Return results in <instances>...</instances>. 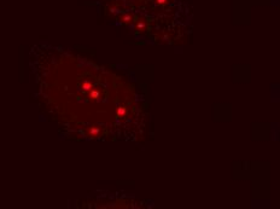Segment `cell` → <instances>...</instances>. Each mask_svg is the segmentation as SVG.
Instances as JSON below:
<instances>
[{
    "instance_id": "7",
    "label": "cell",
    "mask_w": 280,
    "mask_h": 209,
    "mask_svg": "<svg viewBox=\"0 0 280 209\" xmlns=\"http://www.w3.org/2000/svg\"><path fill=\"white\" fill-rule=\"evenodd\" d=\"M167 1H168V0H156V3L159 4V5H163V4H166Z\"/></svg>"
},
{
    "instance_id": "5",
    "label": "cell",
    "mask_w": 280,
    "mask_h": 209,
    "mask_svg": "<svg viewBox=\"0 0 280 209\" xmlns=\"http://www.w3.org/2000/svg\"><path fill=\"white\" fill-rule=\"evenodd\" d=\"M89 134L91 135H98L99 134V128L98 127H92V128L89 129Z\"/></svg>"
},
{
    "instance_id": "2",
    "label": "cell",
    "mask_w": 280,
    "mask_h": 209,
    "mask_svg": "<svg viewBox=\"0 0 280 209\" xmlns=\"http://www.w3.org/2000/svg\"><path fill=\"white\" fill-rule=\"evenodd\" d=\"M120 20H121L122 23H131L133 21V15L132 13H123L120 17Z\"/></svg>"
},
{
    "instance_id": "1",
    "label": "cell",
    "mask_w": 280,
    "mask_h": 209,
    "mask_svg": "<svg viewBox=\"0 0 280 209\" xmlns=\"http://www.w3.org/2000/svg\"><path fill=\"white\" fill-rule=\"evenodd\" d=\"M146 27H147V23H146V21H144V20H139L137 22V24H135V28H137L138 32L146 30Z\"/></svg>"
},
{
    "instance_id": "4",
    "label": "cell",
    "mask_w": 280,
    "mask_h": 209,
    "mask_svg": "<svg viewBox=\"0 0 280 209\" xmlns=\"http://www.w3.org/2000/svg\"><path fill=\"white\" fill-rule=\"evenodd\" d=\"M99 96H100V93H99V91H91V93H89V97L93 98V99H97L99 98Z\"/></svg>"
},
{
    "instance_id": "3",
    "label": "cell",
    "mask_w": 280,
    "mask_h": 209,
    "mask_svg": "<svg viewBox=\"0 0 280 209\" xmlns=\"http://www.w3.org/2000/svg\"><path fill=\"white\" fill-rule=\"evenodd\" d=\"M124 115H126V108H123V106L117 108V116H119V117H123Z\"/></svg>"
},
{
    "instance_id": "6",
    "label": "cell",
    "mask_w": 280,
    "mask_h": 209,
    "mask_svg": "<svg viewBox=\"0 0 280 209\" xmlns=\"http://www.w3.org/2000/svg\"><path fill=\"white\" fill-rule=\"evenodd\" d=\"M82 88H84L85 91L91 89V88H92V84L89 82V81H86V82H84V85H82Z\"/></svg>"
}]
</instances>
